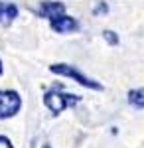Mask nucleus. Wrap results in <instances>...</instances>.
<instances>
[{"instance_id":"nucleus-1","label":"nucleus","mask_w":144,"mask_h":148,"mask_svg":"<svg viewBox=\"0 0 144 148\" xmlns=\"http://www.w3.org/2000/svg\"><path fill=\"white\" fill-rule=\"evenodd\" d=\"M79 101H81V97H79V95L65 93V91H61L59 87H53V89H49V91L44 93V105L51 111V114L63 113L65 109L75 107Z\"/></svg>"},{"instance_id":"nucleus-2","label":"nucleus","mask_w":144,"mask_h":148,"mask_svg":"<svg viewBox=\"0 0 144 148\" xmlns=\"http://www.w3.org/2000/svg\"><path fill=\"white\" fill-rule=\"evenodd\" d=\"M49 71H51L53 75H61V77L77 81L79 85L87 87V89H91V91H103V89H105L99 81L87 77L83 71H79L75 65H69V63H53V65H49Z\"/></svg>"},{"instance_id":"nucleus-3","label":"nucleus","mask_w":144,"mask_h":148,"mask_svg":"<svg viewBox=\"0 0 144 148\" xmlns=\"http://www.w3.org/2000/svg\"><path fill=\"white\" fill-rule=\"evenodd\" d=\"M22 109V97L20 93L12 89H0V121L12 119Z\"/></svg>"},{"instance_id":"nucleus-4","label":"nucleus","mask_w":144,"mask_h":148,"mask_svg":"<svg viewBox=\"0 0 144 148\" xmlns=\"http://www.w3.org/2000/svg\"><path fill=\"white\" fill-rule=\"evenodd\" d=\"M49 26L57 34H71V32H77L79 30V22L73 16H69V14H59L56 18H51Z\"/></svg>"},{"instance_id":"nucleus-5","label":"nucleus","mask_w":144,"mask_h":148,"mask_svg":"<svg viewBox=\"0 0 144 148\" xmlns=\"http://www.w3.org/2000/svg\"><path fill=\"white\" fill-rule=\"evenodd\" d=\"M34 12H36L40 18L51 20V18H56L59 14H65V4H63V2H40V6Z\"/></svg>"},{"instance_id":"nucleus-6","label":"nucleus","mask_w":144,"mask_h":148,"mask_svg":"<svg viewBox=\"0 0 144 148\" xmlns=\"http://www.w3.org/2000/svg\"><path fill=\"white\" fill-rule=\"evenodd\" d=\"M18 16V6L14 2H0V26H10Z\"/></svg>"},{"instance_id":"nucleus-7","label":"nucleus","mask_w":144,"mask_h":148,"mask_svg":"<svg viewBox=\"0 0 144 148\" xmlns=\"http://www.w3.org/2000/svg\"><path fill=\"white\" fill-rule=\"evenodd\" d=\"M128 103L134 109H144V87L138 89H130L128 91Z\"/></svg>"},{"instance_id":"nucleus-8","label":"nucleus","mask_w":144,"mask_h":148,"mask_svg":"<svg viewBox=\"0 0 144 148\" xmlns=\"http://www.w3.org/2000/svg\"><path fill=\"white\" fill-rule=\"evenodd\" d=\"M103 38H105V42L109 46H119V42H121L117 32H112V30H103Z\"/></svg>"},{"instance_id":"nucleus-9","label":"nucleus","mask_w":144,"mask_h":148,"mask_svg":"<svg viewBox=\"0 0 144 148\" xmlns=\"http://www.w3.org/2000/svg\"><path fill=\"white\" fill-rule=\"evenodd\" d=\"M0 148H14L10 142V138L4 136V134H0Z\"/></svg>"},{"instance_id":"nucleus-10","label":"nucleus","mask_w":144,"mask_h":148,"mask_svg":"<svg viewBox=\"0 0 144 148\" xmlns=\"http://www.w3.org/2000/svg\"><path fill=\"white\" fill-rule=\"evenodd\" d=\"M105 12H107V4H105V2H101L99 6L93 8V14H105Z\"/></svg>"},{"instance_id":"nucleus-11","label":"nucleus","mask_w":144,"mask_h":148,"mask_svg":"<svg viewBox=\"0 0 144 148\" xmlns=\"http://www.w3.org/2000/svg\"><path fill=\"white\" fill-rule=\"evenodd\" d=\"M4 73V65H2V61H0V75Z\"/></svg>"},{"instance_id":"nucleus-12","label":"nucleus","mask_w":144,"mask_h":148,"mask_svg":"<svg viewBox=\"0 0 144 148\" xmlns=\"http://www.w3.org/2000/svg\"><path fill=\"white\" fill-rule=\"evenodd\" d=\"M42 148H51V146H49V144H44V146H42Z\"/></svg>"}]
</instances>
